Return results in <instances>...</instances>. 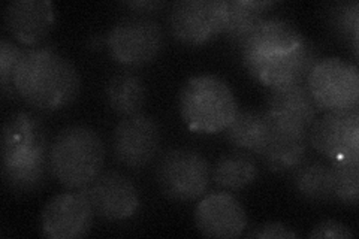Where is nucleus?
I'll list each match as a JSON object with an SVG mask.
<instances>
[{
	"mask_svg": "<svg viewBox=\"0 0 359 239\" xmlns=\"http://www.w3.org/2000/svg\"><path fill=\"white\" fill-rule=\"evenodd\" d=\"M17 96L38 111H59L78 97L81 79L74 63L54 48L22 50L13 76Z\"/></svg>",
	"mask_w": 359,
	"mask_h": 239,
	"instance_id": "1",
	"label": "nucleus"
},
{
	"mask_svg": "<svg viewBox=\"0 0 359 239\" xmlns=\"http://www.w3.org/2000/svg\"><path fill=\"white\" fill-rule=\"evenodd\" d=\"M50 169V148L45 126L32 112L9 116L2 132V177L15 195L38 191Z\"/></svg>",
	"mask_w": 359,
	"mask_h": 239,
	"instance_id": "2",
	"label": "nucleus"
},
{
	"mask_svg": "<svg viewBox=\"0 0 359 239\" xmlns=\"http://www.w3.org/2000/svg\"><path fill=\"white\" fill-rule=\"evenodd\" d=\"M105 144L88 126L74 124L60 130L50 145V170L62 186L80 190L102 172Z\"/></svg>",
	"mask_w": 359,
	"mask_h": 239,
	"instance_id": "3",
	"label": "nucleus"
},
{
	"mask_svg": "<svg viewBox=\"0 0 359 239\" xmlns=\"http://www.w3.org/2000/svg\"><path fill=\"white\" fill-rule=\"evenodd\" d=\"M178 108L190 130L205 135L226 130L240 109L229 84L216 75L189 78L180 92Z\"/></svg>",
	"mask_w": 359,
	"mask_h": 239,
	"instance_id": "4",
	"label": "nucleus"
},
{
	"mask_svg": "<svg viewBox=\"0 0 359 239\" xmlns=\"http://www.w3.org/2000/svg\"><path fill=\"white\" fill-rule=\"evenodd\" d=\"M306 86L319 111L359 107V71L355 63L339 57H323L311 67Z\"/></svg>",
	"mask_w": 359,
	"mask_h": 239,
	"instance_id": "5",
	"label": "nucleus"
},
{
	"mask_svg": "<svg viewBox=\"0 0 359 239\" xmlns=\"http://www.w3.org/2000/svg\"><path fill=\"white\" fill-rule=\"evenodd\" d=\"M159 22L142 14L121 18L108 32L105 43L112 59L128 67L151 63L163 48Z\"/></svg>",
	"mask_w": 359,
	"mask_h": 239,
	"instance_id": "6",
	"label": "nucleus"
},
{
	"mask_svg": "<svg viewBox=\"0 0 359 239\" xmlns=\"http://www.w3.org/2000/svg\"><path fill=\"white\" fill-rule=\"evenodd\" d=\"M156 178L166 198L189 202L205 195L211 179V166L207 158L195 150L174 148L161 158Z\"/></svg>",
	"mask_w": 359,
	"mask_h": 239,
	"instance_id": "7",
	"label": "nucleus"
},
{
	"mask_svg": "<svg viewBox=\"0 0 359 239\" xmlns=\"http://www.w3.org/2000/svg\"><path fill=\"white\" fill-rule=\"evenodd\" d=\"M309 144L331 163H359V108L325 112L313 123Z\"/></svg>",
	"mask_w": 359,
	"mask_h": 239,
	"instance_id": "8",
	"label": "nucleus"
},
{
	"mask_svg": "<svg viewBox=\"0 0 359 239\" xmlns=\"http://www.w3.org/2000/svg\"><path fill=\"white\" fill-rule=\"evenodd\" d=\"M226 0H180L171 8L172 36L189 47H199L224 30Z\"/></svg>",
	"mask_w": 359,
	"mask_h": 239,
	"instance_id": "9",
	"label": "nucleus"
},
{
	"mask_svg": "<svg viewBox=\"0 0 359 239\" xmlns=\"http://www.w3.org/2000/svg\"><path fill=\"white\" fill-rule=\"evenodd\" d=\"M92 205L95 215L107 221H125L137 215L141 199L133 181L117 170L100 172L92 183L80 189Z\"/></svg>",
	"mask_w": 359,
	"mask_h": 239,
	"instance_id": "10",
	"label": "nucleus"
},
{
	"mask_svg": "<svg viewBox=\"0 0 359 239\" xmlns=\"http://www.w3.org/2000/svg\"><path fill=\"white\" fill-rule=\"evenodd\" d=\"M319 59V51L313 47L311 42L306 41L290 53L244 59L243 64L257 83L277 90L304 84L311 67Z\"/></svg>",
	"mask_w": 359,
	"mask_h": 239,
	"instance_id": "11",
	"label": "nucleus"
},
{
	"mask_svg": "<svg viewBox=\"0 0 359 239\" xmlns=\"http://www.w3.org/2000/svg\"><path fill=\"white\" fill-rule=\"evenodd\" d=\"M161 146V128L147 114L123 118L112 135V151L117 162L130 169L150 165Z\"/></svg>",
	"mask_w": 359,
	"mask_h": 239,
	"instance_id": "12",
	"label": "nucleus"
},
{
	"mask_svg": "<svg viewBox=\"0 0 359 239\" xmlns=\"http://www.w3.org/2000/svg\"><path fill=\"white\" fill-rule=\"evenodd\" d=\"M95 211L81 191H66L51 198L43 207L42 235L50 239H76L92 229Z\"/></svg>",
	"mask_w": 359,
	"mask_h": 239,
	"instance_id": "13",
	"label": "nucleus"
},
{
	"mask_svg": "<svg viewBox=\"0 0 359 239\" xmlns=\"http://www.w3.org/2000/svg\"><path fill=\"white\" fill-rule=\"evenodd\" d=\"M318 112L306 83L273 90L265 109L274 132L307 136Z\"/></svg>",
	"mask_w": 359,
	"mask_h": 239,
	"instance_id": "14",
	"label": "nucleus"
},
{
	"mask_svg": "<svg viewBox=\"0 0 359 239\" xmlns=\"http://www.w3.org/2000/svg\"><path fill=\"white\" fill-rule=\"evenodd\" d=\"M195 224L204 236L231 239L244 233L249 219L237 198L228 191H216L196 205Z\"/></svg>",
	"mask_w": 359,
	"mask_h": 239,
	"instance_id": "15",
	"label": "nucleus"
},
{
	"mask_svg": "<svg viewBox=\"0 0 359 239\" xmlns=\"http://www.w3.org/2000/svg\"><path fill=\"white\" fill-rule=\"evenodd\" d=\"M4 21L18 42L39 47L54 26V8L50 0H15L5 8Z\"/></svg>",
	"mask_w": 359,
	"mask_h": 239,
	"instance_id": "16",
	"label": "nucleus"
},
{
	"mask_svg": "<svg viewBox=\"0 0 359 239\" xmlns=\"http://www.w3.org/2000/svg\"><path fill=\"white\" fill-rule=\"evenodd\" d=\"M306 41L294 22L277 17L264 18L240 47L241 59L290 53Z\"/></svg>",
	"mask_w": 359,
	"mask_h": 239,
	"instance_id": "17",
	"label": "nucleus"
},
{
	"mask_svg": "<svg viewBox=\"0 0 359 239\" xmlns=\"http://www.w3.org/2000/svg\"><path fill=\"white\" fill-rule=\"evenodd\" d=\"M226 139L240 151L262 154L273 136V126L265 111L238 109L229 126L224 130Z\"/></svg>",
	"mask_w": 359,
	"mask_h": 239,
	"instance_id": "18",
	"label": "nucleus"
},
{
	"mask_svg": "<svg viewBox=\"0 0 359 239\" xmlns=\"http://www.w3.org/2000/svg\"><path fill=\"white\" fill-rule=\"evenodd\" d=\"M309 136L274 132L261 154L264 165L276 174H286L297 169L306 161L309 151Z\"/></svg>",
	"mask_w": 359,
	"mask_h": 239,
	"instance_id": "19",
	"label": "nucleus"
},
{
	"mask_svg": "<svg viewBox=\"0 0 359 239\" xmlns=\"http://www.w3.org/2000/svg\"><path fill=\"white\" fill-rule=\"evenodd\" d=\"M274 5L273 0H226V25L223 33L240 48L265 18L266 9Z\"/></svg>",
	"mask_w": 359,
	"mask_h": 239,
	"instance_id": "20",
	"label": "nucleus"
},
{
	"mask_svg": "<svg viewBox=\"0 0 359 239\" xmlns=\"http://www.w3.org/2000/svg\"><path fill=\"white\" fill-rule=\"evenodd\" d=\"M259 168L250 153L233 151L223 154L211 169V178L224 190L238 191L255 183Z\"/></svg>",
	"mask_w": 359,
	"mask_h": 239,
	"instance_id": "21",
	"label": "nucleus"
},
{
	"mask_svg": "<svg viewBox=\"0 0 359 239\" xmlns=\"http://www.w3.org/2000/svg\"><path fill=\"white\" fill-rule=\"evenodd\" d=\"M107 99L117 116L130 117L144 108L147 90L140 76L132 72H120L108 81Z\"/></svg>",
	"mask_w": 359,
	"mask_h": 239,
	"instance_id": "22",
	"label": "nucleus"
},
{
	"mask_svg": "<svg viewBox=\"0 0 359 239\" xmlns=\"http://www.w3.org/2000/svg\"><path fill=\"white\" fill-rule=\"evenodd\" d=\"M292 186L298 195L310 202L334 200L332 169L322 162H302L292 170Z\"/></svg>",
	"mask_w": 359,
	"mask_h": 239,
	"instance_id": "23",
	"label": "nucleus"
},
{
	"mask_svg": "<svg viewBox=\"0 0 359 239\" xmlns=\"http://www.w3.org/2000/svg\"><path fill=\"white\" fill-rule=\"evenodd\" d=\"M328 25L337 36L351 45L355 57L359 47V5L358 2L334 4L328 9Z\"/></svg>",
	"mask_w": 359,
	"mask_h": 239,
	"instance_id": "24",
	"label": "nucleus"
},
{
	"mask_svg": "<svg viewBox=\"0 0 359 239\" xmlns=\"http://www.w3.org/2000/svg\"><path fill=\"white\" fill-rule=\"evenodd\" d=\"M334 198L356 207L359 196V163H332Z\"/></svg>",
	"mask_w": 359,
	"mask_h": 239,
	"instance_id": "25",
	"label": "nucleus"
},
{
	"mask_svg": "<svg viewBox=\"0 0 359 239\" xmlns=\"http://www.w3.org/2000/svg\"><path fill=\"white\" fill-rule=\"evenodd\" d=\"M21 54L22 50L13 41L2 39L0 42V81H2V92L6 96H17L13 87V76Z\"/></svg>",
	"mask_w": 359,
	"mask_h": 239,
	"instance_id": "26",
	"label": "nucleus"
},
{
	"mask_svg": "<svg viewBox=\"0 0 359 239\" xmlns=\"http://www.w3.org/2000/svg\"><path fill=\"white\" fill-rule=\"evenodd\" d=\"M298 235L290 231L287 226L282 223H265L261 226H256L253 231L247 233V238H259V239H287V238H297Z\"/></svg>",
	"mask_w": 359,
	"mask_h": 239,
	"instance_id": "27",
	"label": "nucleus"
},
{
	"mask_svg": "<svg viewBox=\"0 0 359 239\" xmlns=\"http://www.w3.org/2000/svg\"><path fill=\"white\" fill-rule=\"evenodd\" d=\"M310 238H353V232L346 224L335 221V220H325L319 223L314 229L309 233Z\"/></svg>",
	"mask_w": 359,
	"mask_h": 239,
	"instance_id": "28",
	"label": "nucleus"
},
{
	"mask_svg": "<svg viewBox=\"0 0 359 239\" xmlns=\"http://www.w3.org/2000/svg\"><path fill=\"white\" fill-rule=\"evenodd\" d=\"M123 5H126L128 8L137 11L140 14L144 13H153V11L161 9L166 6L165 2H161V0H140V2H125Z\"/></svg>",
	"mask_w": 359,
	"mask_h": 239,
	"instance_id": "29",
	"label": "nucleus"
}]
</instances>
